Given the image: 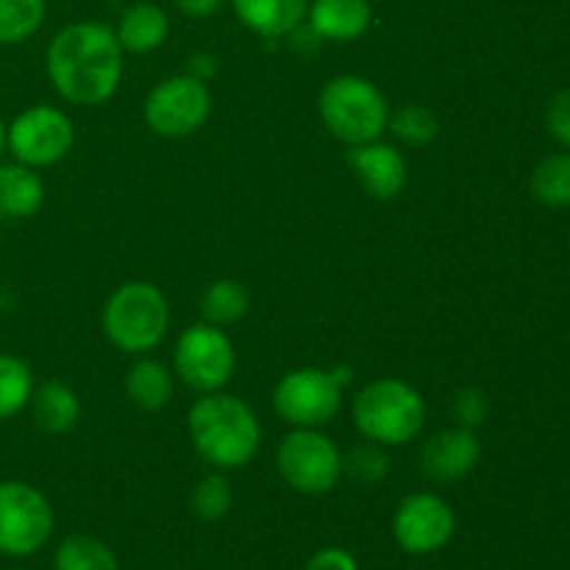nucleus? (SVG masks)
Listing matches in <instances>:
<instances>
[{"mask_svg":"<svg viewBox=\"0 0 570 570\" xmlns=\"http://www.w3.org/2000/svg\"><path fill=\"white\" fill-rule=\"evenodd\" d=\"M117 42L128 53H150L170 37V17L159 3H134L120 14L115 26Z\"/></svg>","mask_w":570,"mask_h":570,"instance_id":"17","label":"nucleus"},{"mask_svg":"<svg viewBox=\"0 0 570 570\" xmlns=\"http://www.w3.org/2000/svg\"><path fill=\"white\" fill-rule=\"evenodd\" d=\"M546 128L557 145L570 150V87L560 89L546 106Z\"/></svg>","mask_w":570,"mask_h":570,"instance_id":"30","label":"nucleus"},{"mask_svg":"<svg viewBox=\"0 0 570 570\" xmlns=\"http://www.w3.org/2000/svg\"><path fill=\"white\" fill-rule=\"evenodd\" d=\"M456 532V515L440 495L412 493L393 518L395 543L412 557H426L449 546Z\"/></svg>","mask_w":570,"mask_h":570,"instance_id":"12","label":"nucleus"},{"mask_svg":"<svg viewBox=\"0 0 570 570\" xmlns=\"http://www.w3.org/2000/svg\"><path fill=\"white\" fill-rule=\"evenodd\" d=\"M348 373L295 367L273 390V410L293 429H321L337 417Z\"/></svg>","mask_w":570,"mask_h":570,"instance_id":"6","label":"nucleus"},{"mask_svg":"<svg viewBox=\"0 0 570 570\" xmlns=\"http://www.w3.org/2000/svg\"><path fill=\"white\" fill-rule=\"evenodd\" d=\"M482 460V440L476 429L451 426L432 434L421 451V465L432 482H460L471 476Z\"/></svg>","mask_w":570,"mask_h":570,"instance_id":"13","label":"nucleus"},{"mask_svg":"<svg viewBox=\"0 0 570 570\" xmlns=\"http://www.w3.org/2000/svg\"><path fill=\"white\" fill-rule=\"evenodd\" d=\"M76 128L61 109L48 104L28 106L6 126V148L14 161L33 167H53L72 150Z\"/></svg>","mask_w":570,"mask_h":570,"instance_id":"9","label":"nucleus"},{"mask_svg":"<svg viewBox=\"0 0 570 570\" xmlns=\"http://www.w3.org/2000/svg\"><path fill=\"white\" fill-rule=\"evenodd\" d=\"M3 150H6V120L3 115H0V156H3Z\"/></svg>","mask_w":570,"mask_h":570,"instance_id":"34","label":"nucleus"},{"mask_svg":"<svg viewBox=\"0 0 570 570\" xmlns=\"http://www.w3.org/2000/svg\"><path fill=\"white\" fill-rule=\"evenodd\" d=\"M28 406H31L33 423L45 434H67L81 421V401L76 390L61 382H42L33 387Z\"/></svg>","mask_w":570,"mask_h":570,"instance_id":"19","label":"nucleus"},{"mask_svg":"<svg viewBox=\"0 0 570 570\" xmlns=\"http://www.w3.org/2000/svg\"><path fill=\"white\" fill-rule=\"evenodd\" d=\"M529 189L540 204L551 206V209L570 206V150L546 156L532 170Z\"/></svg>","mask_w":570,"mask_h":570,"instance_id":"22","label":"nucleus"},{"mask_svg":"<svg viewBox=\"0 0 570 570\" xmlns=\"http://www.w3.org/2000/svg\"><path fill=\"white\" fill-rule=\"evenodd\" d=\"M250 309L248 289L234 278H220V282L209 284V289L200 298V312L204 321L212 326H228V323H239Z\"/></svg>","mask_w":570,"mask_h":570,"instance_id":"24","label":"nucleus"},{"mask_svg":"<svg viewBox=\"0 0 570 570\" xmlns=\"http://www.w3.org/2000/svg\"><path fill=\"white\" fill-rule=\"evenodd\" d=\"M232 6L239 22L265 39L287 37L309 11V0H232Z\"/></svg>","mask_w":570,"mask_h":570,"instance_id":"16","label":"nucleus"},{"mask_svg":"<svg viewBox=\"0 0 570 570\" xmlns=\"http://www.w3.org/2000/svg\"><path fill=\"white\" fill-rule=\"evenodd\" d=\"M348 165L373 200H393L404 193L406 161L401 150H395V145L382 142V139L354 145L348 150Z\"/></svg>","mask_w":570,"mask_h":570,"instance_id":"14","label":"nucleus"},{"mask_svg":"<svg viewBox=\"0 0 570 570\" xmlns=\"http://www.w3.org/2000/svg\"><path fill=\"white\" fill-rule=\"evenodd\" d=\"M343 465L351 476L360 479V482L365 484L382 482L390 471L387 454L382 451V445L371 443V440H365V443L356 445L348 456H343Z\"/></svg>","mask_w":570,"mask_h":570,"instance_id":"28","label":"nucleus"},{"mask_svg":"<svg viewBox=\"0 0 570 570\" xmlns=\"http://www.w3.org/2000/svg\"><path fill=\"white\" fill-rule=\"evenodd\" d=\"M122 53L115 28L104 22H72L48 45L45 65L56 92L72 106H100L117 92Z\"/></svg>","mask_w":570,"mask_h":570,"instance_id":"1","label":"nucleus"},{"mask_svg":"<svg viewBox=\"0 0 570 570\" xmlns=\"http://www.w3.org/2000/svg\"><path fill=\"white\" fill-rule=\"evenodd\" d=\"M187 72L193 78H198V81H209V78L217 72V65L209 53H195L193 59H189Z\"/></svg>","mask_w":570,"mask_h":570,"instance_id":"33","label":"nucleus"},{"mask_svg":"<svg viewBox=\"0 0 570 570\" xmlns=\"http://www.w3.org/2000/svg\"><path fill=\"white\" fill-rule=\"evenodd\" d=\"M488 410H490L488 395H484L479 387H465L454 395L456 426L476 429L479 423H484V417H488Z\"/></svg>","mask_w":570,"mask_h":570,"instance_id":"29","label":"nucleus"},{"mask_svg":"<svg viewBox=\"0 0 570 570\" xmlns=\"http://www.w3.org/2000/svg\"><path fill=\"white\" fill-rule=\"evenodd\" d=\"M53 570H120V566L104 540L92 534H70L56 549Z\"/></svg>","mask_w":570,"mask_h":570,"instance_id":"21","label":"nucleus"},{"mask_svg":"<svg viewBox=\"0 0 570 570\" xmlns=\"http://www.w3.org/2000/svg\"><path fill=\"white\" fill-rule=\"evenodd\" d=\"M232 484L223 473H209V476L200 479L193 488V495H189V507H193L195 515L206 523L223 521L232 510Z\"/></svg>","mask_w":570,"mask_h":570,"instance_id":"27","label":"nucleus"},{"mask_svg":"<svg viewBox=\"0 0 570 570\" xmlns=\"http://www.w3.org/2000/svg\"><path fill=\"white\" fill-rule=\"evenodd\" d=\"M53 534V507L33 484L0 482V554L31 557Z\"/></svg>","mask_w":570,"mask_h":570,"instance_id":"8","label":"nucleus"},{"mask_svg":"<svg viewBox=\"0 0 570 570\" xmlns=\"http://www.w3.org/2000/svg\"><path fill=\"white\" fill-rule=\"evenodd\" d=\"M176 373L187 387L198 393H217L226 387L237 367V351L228 334L212 323H195L181 332L176 343Z\"/></svg>","mask_w":570,"mask_h":570,"instance_id":"11","label":"nucleus"},{"mask_svg":"<svg viewBox=\"0 0 570 570\" xmlns=\"http://www.w3.org/2000/svg\"><path fill=\"white\" fill-rule=\"evenodd\" d=\"M226 0H176V9L184 17H193V20H206V17L217 14L223 9Z\"/></svg>","mask_w":570,"mask_h":570,"instance_id":"32","label":"nucleus"},{"mask_svg":"<svg viewBox=\"0 0 570 570\" xmlns=\"http://www.w3.org/2000/svg\"><path fill=\"white\" fill-rule=\"evenodd\" d=\"M276 468L301 495H326L343 479L345 465L337 443L317 429H293L276 449Z\"/></svg>","mask_w":570,"mask_h":570,"instance_id":"7","label":"nucleus"},{"mask_svg":"<svg viewBox=\"0 0 570 570\" xmlns=\"http://www.w3.org/2000/svg\"><path fill=\"white\" fill-rule=\"evenodd\" d=\"M100 326L117 351L142 356L165 343L170 328V304L156 284H120L106 301Z\"/></svg>","mask_w":570,"mask_h":570,"instance_id":"3","label":"nucleus"},{"mask_svg":"<svg viewBox=\"0 0 570 570\" xmlns=\"http://www.w3.org/2000/svg\"><path fill=\"white\" fill-rule=\"evenodd\" d=\"M45 204V184L33 167L9 161L0 165V217L3 220H28Z\"/></svg>","mask_w":570,"mask_h":570,"instance_id":"18","label":"nucleus"},{"mask_svg":"<svg viewBox=\"0 0 570 570\" xmlns=\"http://www.w3.org/2000/svg\"><path fill=\"white\" fill-rule=\"evenodd\" d=\"M317 111L328 134H334L348 148L382 139L393 115L382 89L371 78L351 76V72L323 83L317 95Z\"/></svg>","mask_w":570,"mask_h":570,"instance_id":"4","label":"nucleus"},{"mask_svg":"<svg viewBox=\"0 0 570 570\" xmlns=\"http://www.w3.org/2000/svg\"><path fill=\"white\" fill-rule=\"evenodd\" d=\"M351 412L362 438L379 445L412 443L426 423L423 395L401 379H379L362 387Z\"/></svg>","mask_w":570,"mask_h":570,"instance_id":"5","label":"nucleus"},{"mask_svg":"<svg viewBox=\"0 0 570 570\" xmlns=\"http://www.w3.org/2000/svg\"><path fill=\"white\" fill-rule=\"evenodd\" d=\"M212 115V92L206 81H198L189 72L170 76L156 83L142 106L148 128L159 137L181 139L198 131Z\"/></svg>","mask_w":570,"mask_h":570,"instance_id":"10","label":"nucleus"},{"mask_svg":"<svg viewBox=\"0 0 570 570\" xmlns=\"http://www.w3.org/2000/svg\"><path fill=\"white\" fill-rule=\"evenodd\" d=\"M126 393L131 404L142 412H161L173 401L170 367L142 354L128 367Z\"/></svg>","mask_w":570,"mask_h":570,"instance_id":"20","label":"nucleus"},{"mask_svg":"<svg viewBox=\"0 0 570 570\" xmlns=\"http://www.w3.org/2000/svg\"><path fill=\"white\" fill-rule=\"evenodd\" d=\"M306 22L323 42H354L373 22L371 0H309Z\"/></svg>","mask_w":570,"mask_h":570,"instance_id":"15","label":"nucleus"},{"mask_svg":"<svg viewBox=\"0 0 570 570\" xmlns=\"http://www.w3.org/2000/svg\"><path fill=\"white\" fill-rule=\"evenodd\" d=\"M33 371L26 360L14 354H0V421L20 415L31 401Z\"/></svg>","mask_w":570,"mask_h":570,"instance_id":"23","label":"nucleus"},{"mask_svg":"<svg viewBox=\"0 0 570 570\" xmlns=\"http://www.w3.org/2000/svg\"><path fill=\"white\" fill-rule=\"evenodd\" d=\"M387 128L395 134L399 142L410 145V148H426L438 139L440 120L429 106L404 104L395 115H390Z\"/></svg>","mask_w":570,"mask_h":570,"instance_id":"26","label":"nucleus"},{"mask_svg":"<svg viewBox=\"0 0 570 570\" xmlns=\"http://www.w3.org/2000/svg\"><path fill=\"white\" fill-rule=\"evenodd\" d=\"M304 570H360L354 554L345 549H321L317 554H312V560L306 562Z\"/></svg>","mask_w":570,"mask_h":570,"instance_id":"31","label":"nucleus"},{"mask_svg":"<svg viewBox=\"0 0 570 570\" xmlns=\"http://www.w3.org/2000/svg\"><path fill=\"white\" fill-rule=\"evenodd\" d=\"M48 0H0V45H20L42 28Z\"/></svg>","mask_w":570,"mask_h":570,"instance_id":"25","label":"nucleus"},{"mask_svg":"<svg viewBox=\"0 0 570 570\" xmlns=\"http://www.w3.org/2000/svg\"><path fill=\"white\" fill-rule=\"evenodd\" d=\"M189 440L200 460L217 471L245 468L262 445V426L256 412L237 395L217 393L200 395L187 415Z\"/></svg>","mask_w":570,"mask_h":570,"instance_id":"2","label":"nucleus"}]
</instances>
